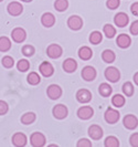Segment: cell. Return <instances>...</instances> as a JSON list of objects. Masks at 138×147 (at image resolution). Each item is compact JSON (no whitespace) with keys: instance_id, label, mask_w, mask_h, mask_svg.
<instances>
[{"instance_id":"cell-1","label":"cell","mask_w":138,"mask_h":147,"mask_svg":"<svg viewBox=\"0 0 138 147\" xmlns=\"http://www.w3.org/2000/svg\"><path fill=\"white\" fill-rule=\"evenodd\" d=\"M119 117H120L119 112L113 107H108L104 114V118L108 124H116L119 121Z\"/></svg>"},{"instance_id":"cell-2","label":"cell","mask_w":138,"mask_h":147,"mask_svg":"<svg viewBox=\"0 0 138 147\" xmlns=\"http://www.w3.org/2000/svg\"><path fill=\"white\" fill-rule=\"evenodd\" d=\"M105 78L106 80L112 83H116L117 81H119L120 79V72L118 71V69L115 66H108L105 70Z\"/></svg>"},{"instance_id":"cell-3","label":"cell","mask_w":138,"mask_h":147,"mask_svg":"<svg viewBox=\"0 0 138 147\" xmlns=\"http://www.w3.org/2000/svg\"><path fill=\"white\" fill-rule=\"evenodd\" d=\"M45 136L42 133L40 132H34L31 134L30 136V144L33 147H42L45 145Z\"/></svg>"},{"instance_id":"cell-4","label":"cell","mask_w":138,"mask_h":147,"mask_svg":"<svg viewBox=\"0 0 138 147\" xmlns=\"http://www.w3.org/2000/svg\"><path fill=\"white\" fill-rule=\"evenodd\" d=\"M62 53H63V49L61 48V45H59L57 43L50 44L46 49V54L51 59H58L62 55Z\"/></svg>"},{"instance_id":"cell-5","label":"cell","mask_w":138,"mask_h":147,"mask_svg":"<svg viewBox=\"0 0 138 147\" xmlns=\"http://www.w3.org/2000/svg\"><path fill=\"white\" fill-rule=\"evenodd\" d=\"M67 113H69L67 107H66L65 105H63V104L55 105L53 107V110H52V114H53V116L57 119H64L67 116Z\"/></svg>"},{"instance_id":"cell-6","label":"cell","mask_w":138,"mask_h":147,"mask_svg":"<svg viewBox=\"0 0 138 147\" xmlns=\"http://www.w3.org/2000/svg\"><path fill=\"white\" fill-rule=\"evenodd\" d=\"M7 11L10 16H12V17H18V16H20L22 13L23 7H22V5L20 2H18V1H12V2H10V3L8 5Z\"/></svg>"},{"instance_id":"cell-7","label":"cell","mask_w":138,"mask_h":147,"mask_svg":"<svg viewBox=\"0 0 138 147\" xmlns=\"http://www.w3.org/2000/svg\"><path fill=\"white\" fill-rule=\"evenodd\" d=\"M67 27L71 30L77 31L83 27V19L80 16H71L67 19Z\"/></svg>"},{"instance_id":"cell-8","label":"cell","mask_w":138,"mask_h":147,"mask_svg":"<svg viewBox=\"0 0 138 147\" xmlns=\"http://www.w3.org/2000/svg\"><path fill=\"white\" fill-rule=\"evenodd\" d=\"M11 38H12V40L15 41V43H21L27 38V32H26V30L23 29V28L18 27V28H15V29L12 30Z\"/></svg>"},{"instance_id":"cell-9","label":"cell","mask_w":138,"mask_h":147,"mask_svg":"<svg viewBox=\"0 0 138 147\" xmlns=\"http://www.w3.org/2000/svg\"><path fill=\"white\" fill-rule=\"evenodd\" d=\"M46 95L51 100H58L62 95V88L57 84H51L46 88Z\"/></svg>"},{"instance_id":"cell-10","label":"cell","mask_w":138,"mask_h":147,"mask_svg":"<svg viewBox=\"0 0 138 147\" xmlns=\"http://www.w3.org/2000/svg\"><path fill=\"white\" fill-rule=\"evenodd\" d=\"M76 100L82 104L88 103L92 100V93L86 88H81L76 92Z\"/></svg>"},{"instance_id":"cell-11","label":"cell","mask_w":138,"mask_h":147,"mask_svg":"<svg viewBox=\"0 0 138 147\" xmlns=\"http://www.w3.org/2000/svg\"><path fill=\"white\" fill-rule=\"evenodd\" d=\"M81 74H82L83 80H85V81H87V82L94 81L95 78H96V71H95L94 67L91 65L84 66Z\"/></svg>"},{"instance_id":"cell-12","label":"cell","mask_w":138,"mask_h":147,"mask_svg":"<svg viewBox=\"0 0 138 147\" xmlns=\"http://www.w3.org/2000/svg\"><path fill=\"white\" fill-rule=\"evenodd\" d=\"M123 124L127 129H131H131H135L138 126V119L135 115L128 114V115H126V116L124 117Z\"/></svg>"},{"instance_id":"cell-13","label":"cell","mask_w":138,"mask_h":147,"mask_svg":"<svg viewBox=\"0 0 138 147\" xmlns=\"http://www.w3.org/2000/svg\"><path fill=\"white\" fill-rule=\"evenodd\" d=\"M39 71H40V73L42 74L43 76L45 78H50L53 75L54 73V67L52 65L50 62H46V61H44L42 62L40 66H39Z\"/></svg>"},{"instance_id":"cell-14","label":"cell","mask_w":138,"mask_h":147,"mask_svg":"<svg viewBox=\"0 0 138 147\" xmlns=\"http://www.w3.org/2000/svg\"><path fill=\"white\" fill-rule=\"evenodd\" d=\"M114 22H115L116 27H118V28H125L129 22V17L125 12H118L117 15H115Z\"/></svg>"},{"instance_id":"cell-15","label":"cell","mask_w":138,"mask_h":147,"mask_svg":"<svg viewBox=\"0 0 138 147\" xmlns=\"http://www.w3.org/2000/svg\"><path fill=\"white\" fill-rule=\"evenodd\" d=\"M12 144L15 145V147H23L27 145V142H28V138L27 136L23 134V133H15L13 136H12Z\"/></svg>"},{"instance_id":"cell-16","label":"cell","mask_w":138,"mask_h":147,"mask_svg":"<svg viewBox=\"0 0 138 147\" xmlns=\"http://www.w3.org/2000/svg\"><path fill=\"white\" fill-rule=\"evenodd\" d=\"M88 136L94 140H101L103 136L102 127L98 125H91L88 127Z\"/></svg>"},{"instance_id":"cell-17","label":"cell","mask_w":138,"mask_h":147,"mask_svg":"<svg viewBox=\"0 0 138 147\" xmlns=\"http://www.w3.org/2000/svg\"><path fill=\"white\" fill-rule=\"evenodd\" d=\"M41 23L45 28H51L55 24V17L51 12H45L41 17Z\"/></svg>"},{"instance_id":"cell-18","label":"cell","mask_w":138,"mask_h":147,"mask_svg":"<svg viewBox=\"0 0 138 147\" xmlns=\"http://www.w3.org/2000/svg\"><path fill=\"white\" fill-rule=\"evenodd\" d=\"M94 115V110L91 106H82L77 110V116L81 119H88Z\"/></svg>"},{"instance_id":"cell-19","label":"cell","mask_w":138,"mask_h":147,"mask_svg":"<svg viewBox=\"0 0 138 147\" xmlns=\"http://www.w3.org/2000/svg\"><path fill=\"white\" fill-rule=\"evenodd\" d=\"M62 67H63V70L65 71L66 73H73L77 69V62L74 59H72V58H67L66 60H64Z\"/></svg>"},{"instance_id":"cell-20","label":"cell","mask_w":138,"mask_h":147,"mask_svg":"<svg viewBox=\"0 0 138 147\" xmlns=\"http://www.w3.org/2000/svg\"><path fill=\"white\" fill-rule=\"evenodd\" d=\"M116 43L119 48H122V49H127V48L131 45V39L129 36H127V34H125V33H122V34H119V36L117 37Z\"/></svg>"},{"instance_id":"cell-21","label":"cell","mask_w":138,"mask_h":147,"mask_svg":"<svg viewBox=\"0 0 138 147\" xmlns=\"http://www.w3.org/2000/svg\"><path fill=\"white\" fill-rule=\"evenodd\" d=\"M79 57L83 61H88V60L93 57V51L88 47H82V48H80V50H79Z\"/></svg>"},{"instance_id":"cell-22","label":"cell","mask_w":138,"mask_h":147,"mask_svg":"<svg viewBox=\"0 0 138 147\" xmlns=\"http://www.w3.org/2000/svg\"><path fill=\"white\" fill-rule=\"evenodd\" d=\"M116 59V55H115V53L112 51V50H104L102 53V60L105 62V63H113L114 61Z\"/></svg>"},{"instance_id":"cell-23","label":"cell","mask_w":138,"mask_h":147,"mask_svg":"<svg viewBox=\"0 0 138 147\" xmlns=\"http://www.w3.org/2000/svg\"><path fill=\"white\" fill-rule=\"evenodd\" d=\"M112 92H113V88L108 83H102L98 86V93L104 97H108L112 94Z\"/></svg>"},{"instance_id":"cell-24","label":"cell","mask_w":138,"mask_h":147,"mask_svg":"<svg viewBox=\"0 0 138 147\" xmlns=\"http://www.w3.org/2000/svg\"><path fill=\"white\" fill-rule=\"evenodd\" d=\"M36 116L33 112H28V113H24L21 116V123L24 125H30L36 121Z\"/></svg>"},{"instance_id":"cell-25","label":"cell","mask_w":138,"mask_h":147,"mask_svg":"<svg viewBox=\"0 0 138 147\" xmlns=\"http://www.w3.org/2000/svg\"><path fill=\"white\" fill-rule=\"evenodd\" d=\"M11 49V41L7 37L0 38V52H7Z\"/></svg>"},{"instance_id":"cell-26","label":"cell","mask_w":138,"mask_h":147,"mask_svg":"<svg viewBox=\"0 0 138 147\" xmlns=\"http://www.w3.org/2000/svg\"><path fill=\"white\" fill-rule=\"evenodd\" d=\"M90 42L92 44H100L103 40V36L100 31H93L91 34H90V38H88Z\"/></svg>"},{"instance_id":"cell-27","label":"cell","mask_w":138,"mask_h":147,"mask_svg":"<svg viewBox=\"0 0 138 147\" xmlns=\"http://www.w3.org/2000/svg\"><path fill=\"white\" fill-rule=\"evenodd\" d=\"M69 7V1L67 0H55L54 1V8L59 12L65 11Z\"/></svg>"},{"instance_id":"cell-28","label":"cell","mask_w":138,"mask_h":147,"mask_svg":"<svg viewBox=\"0 0 138 147\" xmlns=\"http://www.w3.org/2000/svg\"><path fill=\"white\" fill-rule=\"evenodd\" d=\"M103 31H104V34L108 38V39L114 38L115 34H116V29H115L112 24H109V23H106V24L103 27Z\"/></svg>"},{"instance_id":"cell-29","label":"cell","mask_w":138,"mask_h":147,"mask_svg":"<svg viewBox=\"0 0 138 147\" xmlns=\"http://www.w3.org/2000/svg\"><path fill=\"white\" fill-rule=\"evenodd\" d=\"M125 102H126L125 97L123 95H120V94H115L112 97V104L115 107H122V106L125 105Z\"/></svg>"},{"instance_id":"cell-30","label":"cell","mask_w":138,"mask_h":147,"mask_svg":"<svg viewBox=\"0 0 138 147\" xmlns=\"http://www.w3.org/2000/svg\"><path fill=\"white\" fill-rule=\"evenodd\" d=\"M122 90H123V93L127 96V97L131 96L134 94V92H135V88H134V85H133L131 82H125L123 84Z\"/></svg>"},{"instance_id":"cell-31","label":"cell","mask_w":138,"mask_h":147,"mask_svg":"<svg viewBox=\"0 0 138 147\" xmlns=\"http://www.w3.org/2000/svg\"><path fill=\"white\" fill-rule=\"evenodd\" d=\"M27 80H28V83L31 84V85H38L41 82V78H40V75L36 73V72H31L28 75Z\"/></svg>"},{"instance_id":"cell-32","label":"cell","mask_w":138,"mask_h":147,"mask_svg":"<svg viewBox=\"0 0 138 147\" xmlns=\"http://www.w3.org/2000/svg\"><path fill=\"white\" fill-rule=\"evenodd\" d=\"M17 69H18L20 72H27L30 69V62L26 59L19 60L18 63H17Z\"/></svg>"},{"instance_id":"cell-33","label":"cell","mask_w":138,"mask_h":147,"mask_svg":"<svg viewBox=\"0 0 138 147\" xmlns=\"http://www.w3.org/2000/svg\"><path fill=\"white\" fill-rule=\"evenodd\" d=\"M104 145L106 147H118L119 146V140L115 136H108L104 142Z\"/></svg>"},{"instance_id":"cell-34","label":"cell","mask_w":138,"mask_h":147,"mask_svg":"<svg viewBox=\"0 0 138 147\" xmlns=\"http://www.w3.org/2000/svg\"><path fill=\"white\" fill-rule=\"evenodd\" d=\"M1 63H2V65L5 66L6 69H11L12 66L15 65V60H13V58H11L10 55H6V57L2 58Z\"/></svg>"},{"instance_id":"cell-35","label":"cell","mask_w":138,"mask_h":147,"mask_svg":"<svg viewBox=\"0 0 138 147\" xmlns=\"http://www.w3.org/2000/svg\"><path fill=\"white\" fill-rule=\"evenodd\" d=\"M34 52H36L34 48L32 45H30V44H26L22 48V54L26 55V57H32L34 54Z\"/></svg>"},{"instance_id":"cell-36","label":"cell","mask_w":138,"mask_h":147,"mask_svg":"<svg viewBox=\"0 0 138 147\" xmlns=\"http://www.w3.org/2000/svg\"><path fill=\"white\" fill-rule=\"evenodd\" d=\"M120 5V0H107L106 1V7L110 10H115L119 7Z\"/></svg>"},{"instance_id":"cell-37","label":"cell","mask_w":138,"mask_h":147,"mask_svg":"<svg viewBox=\"0 0 138 147\" xmlns=\"http://www.w3.org/2000/svg\"><path fill=\"white\" fill-rule=\"evenodd\" d=\"M76 146L77 147H92V143L87 140V138H81V140L77 142Z\"/></svg>"},{"instance_id":"cell-38","label":"cell","mask_w":138,"mask_h":147,"mask_svg":"<svg viewBox=\"0 0 138 147\" xmlns=\"http://www.w3.org/2000/svg\"><path fill=\"white\" fill-rule=\"evenodd\" d=\"M129 143L133 147H138V133H134L129 137Z\"/></svg>"},{"instance_id":"cell-39","label":"cell","mask_w":138,"mask_h":147,"mask_svg":"<svg viewBox=\"0 0 138 147\" xmlns=\"http://www.w3.org/2000/svg\"><path fill=\"white\" fill-rule=\"evenodd\" d=\"M8 110H9L8 104L5 101H1L0 100V115H5L8 112Z\"/></svg>"},{"instance_id":"cell-40","label":"cell","mask_w":138,"mask_h":147,"mask_svg":"<svg viewBox=\"0 0 138 147\" xmlns=\"http://www.w3.org/2000/svg\"><path fill=\"white\" fill-rule=\"evenodd\" d=\"M129 31L133 36H137L138 34V20L134 21L131 24V28H129Z\"/></svg>"},{"instance_id":"cell-41","label":"cell","mask_w":138,"mask_h":147,"mask_svg":"<svg viewBox=\"0 0 138 147\" xmlns=\"http://www.w3.org/2000/svg\"><path fill=\"white\" fill-rule=\"evenodd\" d=\"M131 11L134 16L138 17V2H134L131 7Z\"/></svg>"},{"instance_id":"cell-42","label":"cell","mask_w":138,"mask_h":147,"mask_svg":"<svg viewBox=\"0 0 138 147\" xmlns=\"http://www.w3.org/2000/svg\"><path fill=\"white\" fill-rule=\"evenodd\" d=\"M134 82H135L136 85H138V72H136V73L134 74Z\"/></svg>"},{"instance_id":"cell-43","label":"cell","mask_w":138,"mask_h":147,"mask_svg":"<svg viewBox=\"0 0 138 147\" xmlns=\"http://www.w3.org/2000/svg\"><path fill=\"white\" fill-rule=\"evenodd\" d=\"M21 1H24V2H31L32 0H21Z\"/></svg>"},{"instance_id":"cell-44","label":"cell","mask_w":138,"mask_h":147,"mask_svg":"<svg viewBox=\"0 0 138 147\" xmlns=\"http://www.w3.org/2000/svg\"><path fill=\"white\" fill-rule=\"evenodd\" d=\"M1 1H2V0H0V2H1Z\"/></svg>"}]
</instances>
